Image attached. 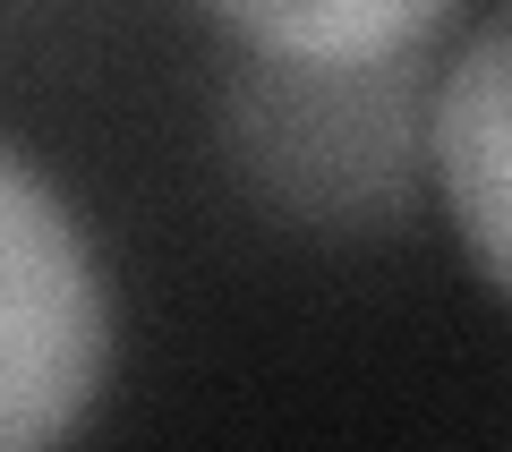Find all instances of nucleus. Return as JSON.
I'll list each match as a JSON object with an SVG mask.
<instances>
[{"label": "nucleus", "instance_id": "1", "mask_svg": "<svg viewBox=\"0 0 512 452\" xmlns=\"http://www.w3.org/2000/svg\"><path fill=\"white\" fill-rule=\"evenodd\" d=\"M111 367V290L77 214L0 145V452L60 444Z\"/></svg>", "mask_w": 512, "mask_h": 452}, {"label": "nucleus", "instance_id": "3", "mask_svg": "<svg viewBox=\"0 0 512 452\" xmlns=\"http://www.w3.org/2000/svg\"><path fill=\"white\" fill-rule=\"evenodd\" d=\"M461 0H214V18L256 60L299 69H402Z\"/></svg>", "mask_w": 512, "mask_h": 452}, {"label": "nucleus", "instance_id": "2", "mask_svg": "<svg viewBox=\"0 0 512 452\" xmlns=\"http://www.w3.org/2000/svg\"><path fill=\"white\" fill-rule=\"evenodd\" d=\"M427 154L470 265L512 299V9H495L461 43L436 111H427Z\"/></svg>", "mask_w": 512, "mask_h": 452}]
</instances>
